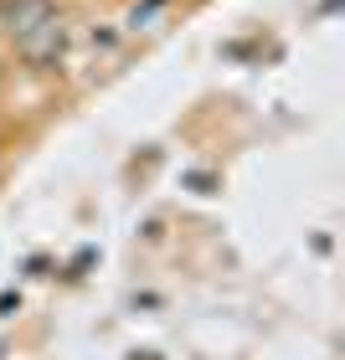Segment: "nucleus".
Masks as SVG:
<instances>
[{
  "instance_id": "f257e3e1",
  "label": "nucleus",
  "mask_w": 345,
  "mask_h": 360,
  "mask_svg": "<svg viewBox=\"0 0 345 360\" xmlns=\"http://www.w3.org/2000/svg\"><path fill=\"white\" fill-rule=\"evenodd\" d=\"M62 46H68V21H62V15L52 11L37 31H26V37L15 41V52H21L31 68H52V62L62 57Z\"/></svg>"
},
{
  "instance_id": "f03ea898",
  "label": "nucleus",
  "mask_w": 345,
  "mask_h": 360,
  "mask_svg": "<svg viewBox=\"0 0 345 360\" xmlns=\"http://www.w3.org/2000/svg\"><path fill=\"white\" fill-rule=\"evenodd\" d=\"M46 15H52V0H6V11H0V31H6L11 41H21L26 31H37Z\"/></svg>"
},
{
  "instance_id": "7ed1b4c3",
  "label": "nucleus",
  "mask_w": 345,
  "mask_h": 360,
  "mask_svg": "<svg viewBox=\"0 0 345 360\" xmlns=\"http://www.w3.org/2000/svg\"><path fill=\"white\" fill-rule=\"evenodd\" d=\"M165 11H170L165 0H139V6L129 11L124 26H129V31H155V21H165Z\"/></svg>"
}]
</instances>
